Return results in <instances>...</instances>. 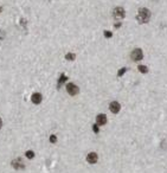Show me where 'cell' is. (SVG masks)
<instances>
[{
	"mask_svg": "<svg viewBox=\"0 0 167 173\" xmlns=\"http://www.w3.org/2000/svg\"><path fill=\"white\" fill-rule=\"evenodd\" d=\"M4 37H5V33H4L3 30H0V40H3Z\"/></svg>",
	"mask_w": 167,
	"mask_h": 173,
	"instance_id": "18",
	"label": "cell"
},
{
	"mask_svg": "<svg viewBox=\"0 0 167 173\" xmlns=\"http://www.w3.org/2000/svg\"><path fill=\"white\" fill-rule=\"evenodd\" d=\"M67 91H68L69 95L75 96V95H77L78 94L80 89H78V87L76 84H74V83H68L67 84Z\"/></svg>",
	"mask_w": 167,
	"mask_h": 173,
	"instance_id": "4",
	"label": "cell"
},
{
	"mask_svg": "<svg viewBox=\"0 0 167 173\" xmlns=\"http://www.w3.org/2000/svg\"><path fill=\"white\" fill-rule=\"evenodd\" d=\"M127 71V68H121L120 70L117 71V76L118 77H121V76H123V74Z\"/></svg>",
	"mask_w": 167,
	"mask_h": 173,
	"instance_id": "14",
	"label": "cell"
},
{
	"mask_svg": "<svg viewBox=\"0 0 167 173\" xmlns=\"http://www.w3.org/2000/svg\"><path fill=\"white\" fill-rule=\"evenodd\" d=\"M139 71L140 73H142V74H146V73H148V68L146 67V65H139Z\"/></svg>",
	"mask_w": 167,
	"mask_h": 173,
	"instance_id": "10",
	"label": "cell"
},
{
	"mask_svg": "<svg viewBox=\"0 0 167 173\" xmlns=\"http://www.w3.org/2000/svg\"><path fill=\"white\" fill-rule=\"evenodd\" d=\"M149 18H151V11L148 8L141 7L138 11V14H136V20L139 21L140 24H146L149 21Z\"/></svg>",
	"mask_w": 167,
	"mask_h": 173,
	"instance_id": "1",
	"label": "cell"
},
{
	"mask_svg": "<svg viewBox=\"0 0 167 173\" xmlns=\"http://www.w3.org/2000/svg\"><path fill=\"white\" fill-rule=\"evenodd\" d=\"M115 27H116V28L121 27V23H116V24H115Z\"/></svg>",
	"mask_w": 167,
	"mask_h": 173,
	"instance_id": "20",
	"label": "cell"
},
{
	"mask_svg": "<svg viewBox=\"0 0 167 173\" xmlns=\"http://www.w3.org/2000/svg\"><path fill=\"white\" fill-rule=\"evenodd\" d=\"M93 130L96 133V134L100 132V128H98V124H97V123H96V124H93Z\"/></svg>",
	"mask_w": 167,
	"mask_h": 173,
	"instance_id": "16",
	"label": "cell"
},
{
	"mask_svg": "<svg viewBox=\"0 0 167 173\" xmlns=\"http://www.w3.org/2000/svg\"><path fill=\"white\" fill-rule=\"evenodd\" d=\"M3 127V121H1V119H0V128Z\"/></svg>",
	"mask_w": 167,
	"mask_h": 173,
	"instance_id": "21",
	"label": "cell"
},
{
	"mask_svg": "<svg viewBox=\"0 0 167 173\" xmlns=\"http://www.w3.org/2000/svg\"><path fill=\"white\" fill-rule=\"evenodd\" d=\"M25 155H26L27 159H33V158H34V152H33V151H27V152L25 153Z\"/></svg>",
	"mask_w": 167,
	"mask_h": 173,
	"instance_id": "12",
	"label": "cell"
},
{
	"mask_svg": "<svg viewBox=\"0 0 167 173\" xmlns=\"http://www.w3.org/2000/svg\"><path fill=\"white\" fill-rule=\"evenodd\" d=\"M20 23H21V25H26V20H25V19H21V21H20Z\"/></svg>",
	"mask_w": 167,
	"mask_h": 173,
	"instance_id": "19",
	"label": "cell"
},
{
	"mask_svg": "<svg viewBox=\"0 0 167 173\" xmlns=\"http://www.w3.org/2000/svg\"><path fill=\"white\" fill-rule=\"evenodd\" d=\"M67 80H68V77L65 75H61V77H59V80H58V87H61L62 83H64Z\"/></svg>",
	"mask_w": 167,
	"mask_h": 173,
	"instance_id": "11",
	"label": "cell"
},
{
	"mask_svg": "<svg viewBox=\"0 0 167 173\" xmlns=\"http://www.w3.org/2000/svg\"><path fill=\"white\" fill-rule=\"evenodd\" d=\"M130 57H132V59H133L134 62H138V61H141L142 58H144V52H142V50H141V49H139V47H136V49H134L133 51H132Z\"/></svg>",
	"mask_w": 167,
	"mask_h": 173,
	"instance_id": "3",
	"label": "cell"
},
{
	"mask_svg": "<svg viewBox=\"0 0 167 173\" xmlns=\"http://www.w3.org/2000/svg\"><path fill=\"white\" fill-rule=\"evenodd\" d=\"M41 100H43V96H41V94H39V93H34V94H32V96H31V101L33 102L34 104H39L41 102Z\"/></svg>",
	"mask_w": 167,
	"mask_h": 173,
	"instance_id": "8",
	"label": "cell"
},
{
	"mask_svg": "<svg viewBox=\"0 0 167 173\" xmlns=\"http://www.w3.org/2000/svg\"><path fill=\"white\" fill-rule=\"evenodd\" d=\"M103 34H104L105 38H111V36H113V33H111L110 31H104V33H103Z\"/></svg>",
	"mask_w": 167,
	"mask_h": 173,
	"instance_id": "17",
	"label": "cell"
},
{
	"mask_svg": "<svg viewBox=\"0 0 167 173\" xmlns=\"http://www.w3.org/2000/svg\"><path fill=\"white\" fill-rule=\"evenodd\" d=\"M109 109H110V111L113 114H117L118 111H120V109H121V106H120L118 102L113 101V102H110V104H109Z\"/></svg>",
	"mask_w": 167,
	"mask_h": 173,
	"instance_id": "5",
	"label": "cell"
},
{
	"mask_svg": "<svg viewBox=\"0 0 167 173\" xmlns=\"http://www.w3.org/2000/svg\"><path fill=\"white\" fill-rule=\"evenodd\" d=\"M124 16H126V12H124L123 7H115L113 11V17L115 20H121L123 19Z\"/></svg>",
	"mask_w": 167,
	"mask_h": 173,
	"instance_id": "2",
	"label": "cell"
},
{
	"mask_svg": "<svg viewBox=\"0 0 167 173\" xmlns=\"http://www.w3.org/2000/svg\"><path fill=\"white\" fill-rule=\"evenodd\" d=\"M1 10H3V7H0V12H1Z\"/></svg>",
	"mask_w": 167,
	"mask_h": 173,
	"instance_id": "22",
	"label": "cell"
},
{
	"mask_svg": "<svg viewBox=\"0 0 167 173\" xmlns=\"http://www.w3.org/2000/svg\"><path fill=\"white\" fill-rule=\"evenodd\" d=\"M96 123L98 126H104L107 123V116H105L104 114H98L97 116H96Z\"/></svg>",
	"mask_w": 167,
	"mask_h": 173,
	"instance_id": "7",
	"label": "cell"
},
{
	"mask_svg": "<svg viewBox=\"0 0 167 173\" xmlns=\"http://www.w3.org/2000/svg\"><path fill=\"white\" fill-rule=\"evenodd\" d=\"M75 57H76V55H75V53H71V52H69V53L65 55V58H67L68 61H74Z\"/></svg>",
	"mask_w": 167,
	"mask_h": 173,
	"instance_id": "13",
	"label": "cell"
},
{
	"mask_svg": "<svg viewBox=\"0 0 167 173\" xmlns=\"http://www.w3.org/2000/svg\"><path fill=\"white\" fill-rule=\"evenodd\" d=\"M12 166L14 168H25V165H24L23 163H21V159H16V160L12 161Z\"/></svg>",
	"mask_w": 167,
	"mask_h": 173,
	"instance_id": "9",
	"label": "cell"
},
{
	"mask_svg": "<svg viewBox=\"0 0 167 173\" xmlns=\"http://www.w3.org/2000/svg\"><path fill=\"white\" fill-rule=\"evenodd\" d=\"M50 142H51V144H56L57 142V136L55 134H52V135H50Z\"/></svg>",
	"mask_w": 167,
	"mask_h": 173,
	"instance_id": "15",
	"label": "cell"
},
{
	"mask_svg": "<svg viewBox=\"0 0 167 173\" xmlns=\"http://www.w3.org/2000/svg\"><path fill=\"white\" fill-rule=\"evenodd\" d=\"M97 160H98V157L95 152H90L89 154L87 155V161L89 164H96Z\"/></svg>",
	"mask_w": 167,
	"mask_h": 173,
	"instance_id": "6",
	"label": "cell"
}]
</instances>
